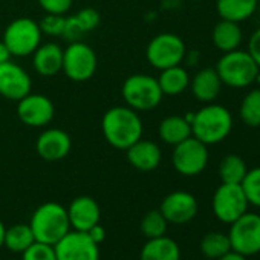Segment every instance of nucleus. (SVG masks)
<instances>
[{
  "label": "nucleus",
  "mask_w": 260,
  "mask_h": 260,
  "mask_svg": "<svg viewBox=\"0 0 260 260\" xmlns=\"http://www.w3.org/2000/svg\"><path fill=\"white\" fill-rule=\"evenodd\" d=\"M101 132L113 149L127 150L143 138V121L138 112L128 106H115L103 115Z\"/></svg>",
  "instance_id": "f257e3e1"
},
{
  "label": "nucleus",
  "mask_w": 260,
  "mask_h": 260,
  "mask_svg": "<svg viewBox=\"0 0 260 260\" xmlns=\"http://www.w3.org/2000/svg\"><path fill=\"white\" fill-rule=\"evenodd\" d=\"M234 125L230 109L217 103H207L194 112L191 121V135L207 146L225 141Z\"/></svg>",
  "instance_id": "f03ea898"
},
{
  "label": "nucleus",
  "mask_w": 260,
  "mask_h": 260,
  "mask_svg": "<svg viewBox=\"0 0 260 260\" xmlns=\"http://www.w3.org/2000/svg\"><path fill=\"white\" fill-rule=\"evenodd\" d=\"M216 72L223 86L231 89H245L254 84L260 77V68L248 51L234 49L223 52L216 63Z\"/></svg>",
  "instance_id": "7ed1b4c3"
},
{
  "label": "nucleus",
  "mask_w": 260,
  "mask_h": 260,
  "mask_svg": "<svg viewBox=\"0 0 260 260\" xmlns=\"http://www.w3.org/2000/svg\"><path fill=\"white\" fill-rule=\"evenodd\" d=\"M29 226L37 242L55 245L71 231L68 210L58 202H45L32 213Z\"/></svg>",
  "instance_id": "20e7f679"
},
{
  "label": "nucleus",
  "mask_w": 260,
  "mask_h": 260,
  "mask_svg": "<svg viewBox=\"0 0 260 260\" xmlns=\"http://www.w3.org/2000/svg\"><path fill=\"white\" fill-rule=\"evenodd\" d=\"M121 95L125 106L137 112H147L158 107L162 101V90L155 77L147 74H134L124 80Z\"/></svg>",
  "instance_id": "39448f33"
},
{
  "label": "nucleus",
  "mask_w": 260,
  "mask_h": 260,
  "mask_svg": "<svg viewBox=\"0 0 260 260\" xmlns=\"http://www.w3.org/2000/svg\"><path fill=\"white\" fill-rule=\"evenodd\" d=\"M42 39L39 22L29 17H19L7 26L2 42L8 46L13 57H28L42 45Z\"/></svg>",
  "instance_id": "423d86ee"
},
{
  "label": "nucleus",
  "mask_w": 260,
  "mask_h": 260,
  "mask_svg": "<svg viewBox=\"0 0 260 260\" xmlns=\"http://www.w3.org/2000/svg\"><path fill=\"white\" fill-rule=\"evenodd\" d=\"M185 54L187 48L184 40L173 32H162L155 36L146 49L149 63L158 71L181 64L185 60Z\"/></svg>",
  "instance_id": "0eeeda50"
},
{
  "label": "nucleus",
  "mask_w": 260,
  "mask_h": 260,
  "mask_svg": "<svg viewBox=\"0 0 260 260\" xmlns=\"http://www.w3.org/2000/svg\"><path fill=\"white\" fill-rule=\"evenodd\" d=\"M228 239L231 251L245 257L260 252V214L246 211L230 223Z\"/></svg>",
  "instance_id": "6e6552de"
},
{
  "label": "nucleus",
  "mask_w": 260,
  "mask_h": 260,
  "mask_svg": "<svg viewBox=\"0 0 260 260\" xmlns=\"http://www.w3.org/2000/svg\"><path fill=\"white\" fill-rule=\"evenodd\" d=\"M96 54L84 42H71L66 49H63V68L64 75L77 83L87 81L93 77L96 71Z\"/></svg>",
  "instance_id": "1a4fd4ad"
},
{
  "label": "nucleus",
  "mask_w": 260,
  "mask_h": 260,
  "mask_svg": "<svg viewBox=\"0 0 260 260\" xmlns=\"http://www.w3.org/2000/svg\"><path fill=\"white\" fill-rule=\"evenodd\" d=\"M208 146L193 135L185 141L176 144L172 153V164L182 176H198L208 166Z\"/></svg>",
  "instance_id": "9d476101"
},
{
  "label": "nucleus",
  "mask_w": 260,
  "mask_h": 260,
  "mask_svg": "<svg viewBox=\"0 0 260 260\" xmlns=\"http://www.w3.org/2000/svg\"><path fill=\"white\" fill-rule=\"evenodd\" d=\"M248 199L240 184H220L211 199V210L222 223H233L248 211Z\"/></svg>",
  "instance_id": "9b49d317"
},
{
  "label": "nucleus",
  "mask_w": 260,
  "mask_h": 260,
  "mask_svg": "<svg viewBox=\"0 0 260 260\" xmlns=\"http://www.w3.org/2000/svg\"><path fill=\"white\" fill-rule=\"evenodd\" d=\"M57 260H100V245L84 231H69L55 245Z\"/></svg>",
  "instance_id": "f8f14e48"
},
{
  "label": "nucleus",
  "mask_w": 260,
  "mask_h": 260,
  "mask_svg": "<svg viewBox=\"0 0 260 260\" xmlns=\"http://www.w3.org/2000/svg\"><path fill=\"white\" fill-rule=\"evenodd\" d=\"M55 115L51 98L42 93H28L17 101V116L28 127H45Z\"/></svg>",
  "instance_id": "ddd939ff"
},
{
  "label": "nucleus",
  "mask_w": 260,
  "mask_h": 260,
  "mask_svg": "<svg viewBox=\"0 0 260 260\" xmlns=\"http://www.w3.org/2000/svg\"><path fill=\"white\" fill-rule=\"evenodd\" d=\"M198 199L185 190L169 193L159 207V211L167 219V222L175 225H182L193 220L198 214Z\"/></svg>",
  "instance_id": "4468645a"
},
{
  "label": "nucleus",
  "mask_w": 260,
  "mask_h": 260,
  "mask_svg": "<svg viewBox=\"0 0 260 260\" xmlns=\"http://www.w3.org/2000/svg\"><path fill=\"white\" fill-rule=\"evenodd\" d=\"M32 80L29 74L14 61L0 63V95L19 101L31 92Z\"/></svg>",
  "instance_id": "2eb2a0df"
},
{
  "label": "nucleus",
  "mask_w": 260,
  "mask_h": 260,
  "mask_svg": "<svg viewBox=\"0 0 260 260\" xmlns=\"http://www.w3.org/2000/svg\"><path fill=\"white\" fill-rule=\"evenodd\" d=\"M71 137L61 128H46L36 141L39 156L48 162H55L66 158L71 152Z\"/></svg>",
  "instance_id": "dca6fc26"
},
{
  "label": "nucleus",
  "mask_w": 260,
  "mask_h": 260,
  "mask_svg": "<svg viewBox=\"0 0 260 260\" xmlns=\"http://www.w3.org/2000/svg\"><path fill=\"white\" fill-rule=\"evenodd\" d=\"M68 210V217L71 228L75 231H89L93 225L100 223L101 208L98 202L90 196H78L75 198Z\"/></svg>",
  "instance_id": "f3484780"
},
{
  "label": "nucleus",
  "mask_w": 260,
  "mask_h": 260,
  "mask_svg": "<svg viewBox=\"0 0 260 260\" xmlns=\"http://www.w3.org/2000/svg\"><path fill=\"white\" fill-rule=\"evenodd\" d=\"M127 161L140 172H152L159 167L162 161V152L159 146L150 140H138L127 150Z\"/></svg>",
  "instance_id": "a211bd4d"
},
{
  "label": "nucleus",
  "mask_w": 260,
  "mask_h": 260,
  "mask_svg": "<svg viewBox=\"0 0 260 260\" xmlns=\"http://www.w3.org/2000/svg\"><path fill=\"white\" fill-rule=\"evenodd\" d=\"M222 81L214 68H204L190 78V90L199 103H213L222 90Z\"/></svg>",
  "instance_id": "6ab92c4d"
},
{
  "label": "nucleus",
  "mask_w": 260,
  "mask_h": 260,
  "mask_svg": "<svg viewBox=\"0 0 260 260\" xmlns=\"http://www.w3.org/2000/svg\"><path fill=\"white\" fill-rule=\"evenodd\" d=\"M32 66L42 77H54L63 68V48L55 42L42 43L32 54Z\"/></svg>",
  "instance_id": "aec40b11"
},
{
  "label": "nucleus",
  "mask_w": 260,
  "mask_h": 260,
  "mask_svg": "<svg viewBox=\"0 0 260 260\" xmlns=\"http://www.w3.org/2000/svg\"><path fill=\"white\" fill-rule=\"evenodd\" d=\"M242 40H243V32H242L240 23H236V22L220 19L211 31V42L214 48L219 49L222 54L239 49L242 45Z\"/></svg>",
  "instance_id": "412c9836"
},
{
  "label": "nucleus",
  "mask_w": 260,
  "mask_h": 260,
  "mask_svg": "<svg viewBox=\"0 0 260 260\" xmlns=\"http://www.w3.org/2000/svg\"><path fill=\"white\" fill-rule=\"evenodd\" d=\"M140 260H181V248L167 236L147 239L141 249Z\"/></svg>",
  "instance_id": "4be33fe9"
},
{
  "label": "nucleus",
  "mask_w": 260,
  "mask_h": 260,
  "mask_svg": "<svg viewBox=\"0 0 260 260\" xmlns=\"http://www.w3.org/2000/svg\"><path fill=\"white\" fill-rule=\"evenodd\" d=\"M258 8V0H216V11L222 20L242 23L251 19Z\"/></svg>",
  "instance_id": "5701e85b"
},
{
  "label": "nucleus",
  "mask_w": 260,
  "mask_h": 260,
  "mask_svg": "<svg viewBox=\"0 0 260 260\" xmlns=\"http://www.w3.org/2000/svg\"><path fill=\"white\" fill-rule=\"evenodd\" d=\"M158 135L169 146H176L191 137V124L181 115H170L159 122Z\"/></svg>",
  "instance_id": "b1692460"
},
{
  "label": "nucleus",
  "mask_w": 260,
  "mask_h": 260,
  "mask_svg": "<svg viewBox=\"0 0 260 260\" xmlns=\"http://www.w3.org/2000/svg\"><path fill=\"white\" fill-rule=\"evenodd\" d=\"M156 80H158V84H159L162 93L170 95V96L181 95L190 86V75H188L187 69L182 68L181 64L162 69Z\"/></svg>",
  "instance_id": "393cba45"
},
{
  "label": "nucleus",
  "mask_w": 260,
  "mask_h": 260,
  "mask_svg": "<svg viewBox=\"0 0 260 260\" xmlns=\"http://www.w3.org/2000/svg\"><path fill=\"white\" fill-rule=\"evenodd\" d=\"M248 166L245 159L236 153L225 155L219 164V178L223 184H242Z\"/></svg>",
  "instance_id": "a878e982"
},
{
  "label": "nucleus",
  "mask_w": 260,
  "mask_h": 260,
  "mask_svg": "<svg viewBox=\"0 0 260 260\" xmlns=\"http://www.w3.org/2000/svg\"><path fill=\"white\" fill-rule=\"evenodd\" d=\"M36 242L34 233L29 226V223H16L5 231V243L10 251L13 252H23L26 248H29Z\"/></svg>",
  "instance_id": "bb28decb"
},
{
  "label": "nucleus",
  "mask_w": 260,
  "mask_h": 260,
  "mask_svg": "<svg viewBox=\"0 0 260 260\" xmlns=\"http://www.w3.org/2000/svg\"><path fill=\"white\" fill-rule=\"evenodd\" d=\"M239 116L246 127H260V87L245 93L239 106Z\"/></svg>",
  "instance_id": "cd10ccee"
},
{
  "label": "nucleus",
  "mask_w": 260,
  "mask_h": 260,
  "mask_svg": "<svg viewBox=\"0 0 260 260\" xmlns=\"http://www.w3.org/2000/svg\"><path fill=\"white\" fill-rule=\"evenodd\" d=\"M199 249H201L202 255L207 258H211V260L220 258L222 255H225L226 252L231 251V243H230L228 234H223L219 231L207 233L201 239Z\"/></svg>",
  "instance_id": "c85d7f7f"
},
{
  "label": "nucleus",
  "mask_w": 260,
  "mask_h": 260,
  "mask_svg": "<svg viewBox=\"0 0 260 260\" xmlns=\"http://www.w3.org/2000/svg\"><path fill=\"white\" fill-rule=\"evenodd\" d=\"M167 226H169V222L159 210H152V211L146 213L141 220V233L147 239L166 236Z\"/></svg>",
  "instance_id": "c756f323"
},
{
  "label": "nucleus",
  "mask_w": 260,
  "mask_h": 260,
  "mask_svg": "<svg viewBox=\"0 0 260 260\" xmlns=\"http://www.w3.org/2000/svg\"><path fill=\"white\" fill-rule=\"evenodd\" d=\"M240 185L248 199V204L260 208V167H254L251 170L248 169Z\"/></svg>",
  "instance_id": "7c9ffc66"
},
{
  "label": "nucleus",
  "mask_w": 260,
  "mask_h": 260,
  "mask_svg": "<svg viewBox=\"0 0 260 260\" xmlns=\"http://www.w3.org/2000/svg\"><path fill=\"white\" fill-rule=\"evenodd\" d=\"M22 260H57L54 245L36 240L29 248L22 252Z\"/></svg>",
  "instance_id": "2f4dec72"
},
{
  "label": "nucleus",
  "mask_w": 260,
  "mask_h": 260,
  "mask_svg": "<svg viewBox=\"0 0 260 260\" xmlns=\"http://www.w3.org/2000/svg\"><path fill=\"white\" fill-rule=\"evenodd\" d=\"M64 23H66V16L64 14H46L40 20V29L43 36H51V37H61L64 31Z\"/></svg>",
  "instance_id": "473e14b6"
},
{
  "label": "nucleus",
  "mask_w": 260,
  "mask_h": 260,
  "mask_svg": "<svg viewBox=\"0 0 260 260\" xmlns=\"http://www.w3.org/2000/svg\"><path fill=\"white\" fill-rule=\"evenodd\" d=\"M74 17L78 22L80 28L84 31V34L93 31L100 25V20H101L100 19V13L96 10H93V8H83Z\"/></svg>",
  "instance_id": "72a5a7b5"
},
{
  "label": "nucleus",
  "mask_w": 260,
  "mask_h": 260,
  "mask_svg": "<svg viewBox=\"0 0 260 260\" xmlns=\"http://www.w3.org/2000/svg\"><path fill=\"white\" fill-rule=\"evenodd\" d=\"M74 0H37V4L46 14H66Z\"/></svg>",
  "instance_id": "f704fd0d"
},
{
  "label": "nucleus",
  "mask_w": 260,
  "mask_h": 260,
  "mask_svg": "<svg viewBox=\"0 0 260 260\" xmlns=\"http://www.w3.org/2000/svg\"><path fill=\"white\" fill-rule=\"evenodd\" d=\"M83 36H84V31L80 28V25H78V22L75 20V17H74V16L66 17L64 31H63V36H61V37H64V39L71 43V42H78V40H81Z\"/></svg>",
  "instance_id": "c9c22d12"
},
{
  "label": "nucleus",
  "mask_w": 260,
  "mask_h": 260,
  "mask_svg": "<svg viewBox=\"0 0 260 260\" xmlns=\"http://www.w3.org/2000/svg\"><path fill=\"white\" fill-rule=\"evenodd\" d=\"M248 54L254 58V61L257 63V66L260 68V28H257L248 40V48H246Z\"/></svg>",
  "instance_id": "e433bc0d"
},
{
  "label": "nucleus",
  "mask_w": 260,
  "mask_h": 260,
  "mask_svg": "<svg viewBox=\"0 0 260 260\" xmlns=\"http://www.w3.org/2000/svg\"><path fill=\"white\" fill-rule=\"evenodd\" d=\"M87 234H89V237L96 243V245H100V243H103L104 242V239H106V230L100 225V223H96V225H93L89 231H86Z\"/></svg>",
  "instance_id": "4c0bfd02"
},
{
  "label": "nucleus",
  "mask_w": 260,
  "mask_h": 260,
  "mask_svg": "<svg viewBox=\"0 0 260 260\" xmlns=\"http://www.w3.org/2000/svg\"><path fill=\"white\" fill-rule=\"evenodd\" d=\"M11 52L8 49V46L4 43V42H0V63H5V61H10L11 60Z\"/></svg>",
  "instance_id": "58836bf2"
},
{
  "label": "nucleus",
  "mask_w": 260,
  "mask_h": 260,
  "mask_svg": "<svg viewBox=\"0 0 260 260\" xmlns=\"http://www.w3.org/2000/svg\"><path fill=\"white\" fill-rule=\"evenodd\" d=\"M217 260H246V257L242 255V254H239V252L230 251V252H226L225 255H222V257L217 258Z\"/></svg>",
  "instance_id": "ea45409f"
},
{
  "label": "nucleus",
  "mask_w": 260,
  "mask_h": 260,
  "mask_svg": "<svg viewBox=\"0 0 260 260\" xmlns=\"http://www.w3.org/2000/svg\"><path fill=\"white\" fill-rule=\"evenodd\" d=\"M185 58L188 60V64H196L198 60H199V52L191 51V54H185Z\"/></svg>",
  "instance_id": "a19ab883"
},
{
  "label": "nucleus",
  "mask_w": 260,
  "mask_h": 260,
  "mask_svg": "<svg viewBox=\"0 0 260 260\" xmlns=\"http://www.w3.org/2000/svg\"><path fill=\"white\" fill-rule=\"evenodd\" d=\"M5 231H7V226L4 225L2 220H0V248H2L5 243Z\"/></svg>",
  "instance_id": "79ce46f5"
},
{
  "label": "nucleus",
  "mask_w": 260,
  "mask_h": 260,
  "mask_svg": "<svg viewBox=\"0 0 260 260\" xmlns=\"http://www.w3.org/2000/svg\"><path fill=\"white\" fill-rule=\"evenodd\" d=\"M258 147H260V140H258Z\"/></svg>",
  "instance_id": "37998d69"
},
{
  "label": "nucleus",
  "mask_w": 260,
  "mask_h": 260,
  "mask_svg": "<svg viewBox=\"0 0 260 260\" xmlns=\"http://www.w3.org/2000/svg\"><path fill=\"white\" fill-rule=\"evenodd\" d=\"M258 80H260V77H258Z\"/></svg>",
  "instance_id": "c03bdc74"
}]
</instances>
